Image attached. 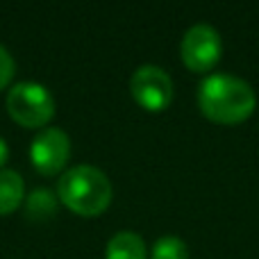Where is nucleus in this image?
I'll return each instance as SVG.
<instances>
[{
    "label": "nucleus",
    "mask_w": 259,
    "mask_h": 259,
    "mask_svg": "<svg viewBox=\"0 0 259 259\" xmlns=\"http://www.w3.org/2000/svg\"><path fill=\"white\" fill-rule=\"evenodd\" d=\"M257 96L243 77L232 73H211L198 87V107L216 123H241L255 112Z\"/></svg>",
    "instance_id": "nucleus-1"
},
{
    "label": "nucleus",
    "mask_w": 259,
    "mask_h": 259,
    "mask_svg": "<svg viewBox=\"0 0 259 259\" xmlns=\"http://www.w3.org/2000/svg\"><path fill=\"white\" fill-rule=\"evenodd\" d=\"M59 200L80 216H96L107 209L112 202L114 189L109 178L91 164L71 166L59 178Z\"/></svg>",
    "instance_id": "nucleus-2"
},
{
    "label": "nucleus",
    "mask_w": 259,
    "mask_h": 259,
    "mask_svg": "<svg viewBox=\"0 0 259 259\" xmlns=\"http://www.w3.org/2000/svg\"><path fill=\"white\" fill-rule=\"evenodd\" d=\"M7 112L25 127H41L55 116V98L44 84L23 80L9 89Z\"/></svg>",
    "instance_id": "nucleus-3"
},
{
    "label": "nucleus",
    "mask_w": 259,
    "mask_h": 259,
    "mask_svg": "<svg viewBox=\"0 0 259 259\" xmlns=\"http://www.w3.org/2000/svg\"><path fill=\"white\" fill-rule=\"evenodd\" d=\"M180 53H182V62L191 71L196 73L209 71L219 62L221 53H223V41H221L219 30L214 25H209V23L191 25L182 36Z\"/></svg>",
    "instance_id": "nucleus-4"
},
{
    "label": "nucleus",
    "mask_w": 259,
    "mask_h": 259,
    "mask_svg": "<svg viewBox=\"0 0 259 259\" xmlns=\"http://www.w3.org/2000/svg\"><path fill=\"white\" fill-rule=\"evenodd\" d=\"M130 91L141 107L150 112H161L173 98V80L161 66L143 64L132 73Z\"/></svg>",
    "instance_id": "nucleus-5"
},
{
    "label": "nucleus",
    "mask_w": 259,
    "mask_h": 259,
    "mask_svg": "<svg viewBox=\"0 0 259 259\" xmlns=\"http://www.w3.org/2000/svg\"><path fill=\"white\" fill-rule=\"evenodd\" d=\"M71 157V139L62 127H44L36 132L30 146V159L44 175H55Z\"/></svg>",
    "instance_id": "nucleus-6"
},
{
    "label": "nucleus",
    "mask_w": 259,
    "mask_h": 259,
    "mask_svg": "<svg viewBox=\"0 0 259 259\" xmlns=\"http://www.w3.org/2000/svg\"><path fill=\"white\" fill-rule=\"evenodd\" d=\"M105 259H146V243L132 230H121L107 241Z\"/></svg>",
    "instance_id": "nucleus-7"
},
{
    "label": "nucleus",
    "mask_w": 259,
    "mask_h": 259,
    "mask_svg": "<svg viewBox=\"0 0 259 259\" xmlns=\"http://www.w3.org/2000/svg\"><path fill=\"white\" fill-rule=\"evenodd\" d=\"M23 191H25V184H23L21 173L12 168L0 170V214H9L16 209L23 200Z\"/></svg>",
    "instance_id": "nucleus-8"
},
{
    "label": "nucleus",
    "mask_w": 259,
    "mask_h": 259,
    "mask_svg": "<svg viewBox=\"0 0 259 259\" xmlns=\"http://www.w3.org/2000/svg\"><path fill=\"white\" fill-rule=\"evenodd\" d=\"M25 211L30 219L46 221L57 211V196L48 189H34L25 200Z\"/></svg>",
    "instance_id": "nucleus-9"
},
{
    "label": "nucleus",
    "mask_w": 259,
    "mask_h": 259,
    "mask_svg": "<svg viewBox=\"0 0 259 259\" xmlns=\"http://www.w3.org/2000/svg\"><path fill=\"white\" fill-rule=\"evenodd\" d=\"M152 259H189V248L175 234H164L152 246Z\"/></svg>",
    "instance_id": "nucleus-10"
},
{
    "label": "nucleus",
    "mask_w": 259,
    "mask_h": 259,
    "mask_svg": "<svg viewBox=\"0 0 259 259\" xmlns=\"http://www.w3.org/2000/svg\"><path fill=\"white\" fill-rule=\"evenodd\" d=\"M14 68H16V64H14V57L9 55V50L5 48L3 44H0V89H3V87L7 84L9 80H12Z\"/></svg>",
    "instance_id": "nucleus-11"
},
{
    "label": "nucleus",
    "mask_w": 259,
    "mask_h": 259,
    "mask_svg": "<svg viewBox=\"0 0 259 259\" xmlns=\"http://www.w3.org/2000/svg\"><path fill=\"white\" fill-rule=\"evenodd\" d=\"M7 159H9V146H7V141L0 137V170H3V166L7 164Z\"/></svg>",
    "instance_id": "nucleus-12"
}]
</instances>
